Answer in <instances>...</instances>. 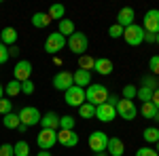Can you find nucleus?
Masks as SVG:
<instances>
[{
	"label": "nucleus",
	"instance_id": "obj_1",
	"mask_svg": "<svg viewBox=\"0 0 159 156\" xmlns=\"http://www.w3.org/2000/svg\"><path fill=\"white\" fill-rule=\"evenodd\" d=\"M108 95H110V91L104 84H89L87 91H85L87 103H91V106H96V108L102 106V103H106V101H108Z\"/></svg>",
	"mask_w": 159,
	"mask_h": 156
},
{
	"label": "nucleus",
	"instance_id": "obj_2",
	"mask_svg": "<svg viewBox=\"0 0 159 156\" xmlns=\"http://www.w3.org/2000/svg\"><path fill=\"white\" fill-rule=\"evenodd\" d=\"M68 48L72 51V53H76L79 57L81 55H85L87 53V47H89V38L85 36V32H74L72 36H68Z\"/></svg>",
	"mask_w": 159,
	"mask_h": 156
},
{
	"label": "nucleus",
	"instance_id": "obj_3",
	"mask_svg": "<svg viewBox=\"0 0 159 156\" xmlns=\"http://www.w3.org/2000/svg\"><path fill=\"white\" fill-rule=\"evenodd\" d=\"M144 34H147L144 27L138 25V23H134V25H129V27L123 30V40H125L129 47H138V44L144 42Z\"/></svg>",
	"mask_w": 159,
	"mask_h": 156
},
{
	"label": "nucleus",
	"instance_id": "obj_4",
	"mask_svg": "<svg viewBox=\"0 0 159 156\" xmlns=\"http://www.w3.org/2000/svg\"><path fill=\"white\" fill-rule=\"evenodd\" d=\"M19 120H21V124L25 127H34V124H40V118H43V114L38 112V108L34 106H24V108L19 110Z\"/></svg>",
	"mask_w": 159,
	"mask_h": 156
},
{
	"label": "nucleus",
	"instance_id": "obj_5",
	"mask_svg": "<svg viewBox=\"0 0 159 156\" xmlns=\"http://www.w3.org/2000/svg\"><path fill=\"white\" fill-rule=\"evenodd\" d=\"M64 99H66V103H68L70 108H81V106L85 103V89L72 84V86L64 93Z\"/></svg>",
	"mask_w": 159,
	"mask_h": 156
},
{
	"label": "nucleus",
	"instance_id": "obj_6",
	"mask_svg": "<svg viewBox=\"0 0 159 156\" xmlns=\"http://www.w3.org/2000/svg\"><path fill=\"white\" fill-rule=\"evenodd\" d=\"M87 145H89L96 154L106 152V145H108V135H106L104 131H93L91 135H89V139H87Z\"/></svg>",
	"mask_w": 159,
	"mask_h": 156
},
{
	"label": "nucleus",
	"instance_id": "obj_7",
	"mask_svg": "<svg viewBox=\"0 0 159 156\" xmlns=\"http://www.w3.org/2000/svg\"><path fill=\"white\" fill-rule=\"evenodd\" d=\"M66 42H68V38H64L60 32H53V34H49L47 40H45V51H47L49 55H55V53H60L61 48L66 47Z\"/></svg>",
	"mask_w": 159,
	"mask_h": 156
},
{
	"label": "nucleus",
	"instance_id": "obj_8",
	"mask_svg": "<svg viewBox=\"0 0 159 156\" xmlns=\"http://www.w3.org/2000/svg\"><path fill=\"white\" fill-rule=\"evenodd\" d=\"M142 27H144L147 34H159V11L157 9H151V11L144 13Z\"/></svg>",
	"mask_w": 159,
	"mask_h": 156
},
{
	"label": "nucleus",
	"instance_id": "obj_9",
	"mask_svg": "<svg viewBox=\"0 0 159 156\" xmlns=\"http://www.w3.org/2000/svg\"><path fill=\"white\" fill-rule=\"evenodd\" d=\"M34 72V68H32V63L28 59H21L15 63V68H13V76H15V80L17 82H25V80H30V76Z\"/></svg>",
	"mask_w": 159,
	"mask_h": 156
},
{
	"label": "nucleus",
	"instance_id": "obj_10",
	"mask_svg": "<svg viewBox=\"0 0 159 156\" xmlns=\"http://www.w3.org/2000/svg\"><path fill=\"white\" fill-rule=\"evenodd\" d=\"M36 144L40 150H51L53 145L57 144V131L51 129H40V133L36 135Z\"/></svg>",
	"mask_w": 159,
	"mask_h": 156
},
{
	"label": "nucleus",
	"instance_id": "obj_11",
	"mask_svg": "<svg viewBox=\"0 0 159 156\" xmlns=\"http://www.w3.org/2000/svg\"><path fill=\"white\" fill-rule=\"evenodd\" d=\"M117 114H119L123 120H134L136 114H138V108H136V103L132 99H119V103H117Z\"/></svg>",
	"mask_w": 159,
	"mask_h": 156
},
{
	"label": "nucleus",
	"instance_id": "obj_12",
	"mask_svg": "<svg viewBox=\"0 0 159 156\" xmlns=\"http://www.w3.org/2000/svg\"><path fill=\"white\" fill-rule=\"evenodd\" d=\"M74 84V78H72V72H68V70H61L53 76V86L57 89V91H68L70 86Z\"/></svg>",
	"mask_w": 159,
	"mask_h": 156
},
{
	"label": "nucleus",
	"instance_id": "obj_13",
	"mask_svg": "<svg viewBox=\"0 0 159 156\" xmlns=\"http://www.w3.org/2000/svg\"><path fill=\"white\" fill-rule=\"evenodd\" d=\"M96 118L102 120V122H110V120L117 118V108L110 106V103H102L96 108Z\"/></svg>",
	"mask_w": 159,
	"mask_h": 156
},
{
	"label": "nucleus",
	"instance_id": "obj_14",
	"mask_svg": "<svg viewBox=\"0 0 159 156\" xmlns=\"http://www.w3.org/2000/svg\"><path fill=\"white\" fill-rule=\"evenodd\" d=\"M134 17H136V13H134L132 6H123L121 11H119V15H117V23L125 30V27L134 25Z\"/></svg>",
	"mask_w": 159,
	"mask_h": 156
},
{
	"label": "nucleus",
	"instance_id": "obj_15",
	"mask_svg": "<svg viewBox=\"0 0 159 156\" xmlns=\"http://www.w3.org/2000/svg\"><path fill=\"white\" fill-rule=\"evenodd\" d=\"M57 144H61L64 148H74L79 144V135L74 131H57Z\"/></svg>",
	"mask_w": 159,
	"mask_h": 156
},
{
	"label": "nucleus",
	"instance_id": "obj_16",
	"mask_svg": "<svg viewBox=\"0 0 159 156\" xmlns=\"http://www.w3.org/2000/svg\"><path fill=\"white\" fill-rule=\"evenodd\" d=\"M40 127H43V129H51V131H57V129H60V114L47 112V114L40 118Z\"/></svg>",
	"mask_w": 159,
	"mask_h": 156
},
{
	"label": "nucleus",
	"instance_id": "obj_17",
	"mask_svg": "<svg viewBox=\"0 0 159 156\" xmlns=\"http://www.w3.org/2000/svg\"><path fill=\"white\" fill-rule=\"evenodd\" d=\"M106 152H108L110 156H123V154H125V144H123L119 137H108Z\"/></svg>",
	"mask_w": 159,
	"mask_h": 156
},
{
	"label": "nucleus",
	"instance_id": "obj_18",
	"mask_svg": "<svg viewBox=\"0 0 159 156\" xmlns=\"http://www.w3.org/2000/svg\"><path fill=\"white\" fill-rule=\"evenodd\" d=\"M93 70H96L98 74H102V76H108V74H112L115 65H112V61H110L108 57H100V59H96Z\"/></svg>",
	"mask_w": 159,
	"mask_h": 156
},
{
	"label": "nucleus",
	"instance_id": "obj_19",
	"mask_svg": "<svg viewBox=\"0 0 159 156\" xmlns=\"http://www.w3.org/2000/svg\"><path fill=\"white\" fill-rule=\"evenodd\" d=\"M0 40H2L4 47H15V42H17V30L15 27H4L0 32Z\"/></svg>",
	"mask_w": 159,
	"mask_h": 156
},
{
	"label": "nucleus",
	"instance_id": "obj_20",
	"mask_svg": "<svg viewBox=\"0 0 159 156\" xmlns=\"http://www.w3.org/2000/svg\"><path fill=\"white\" fill-rule=\"evenodd\" d=\"M72 78H74V84H76V86H81V89H85V84H91V72L81 70V68L72 74Z\"/></svg>",
	"mask_w": 159,
	"mask_h": 156
},
{
	"label": "nucleus",
	"instance_id": "obj_21",
	"mask_svg": "<svg viewBox=\"0 0 159 156\" xmlns=\"http://www.w3.org/2000/svg\"><path fill=\"white\" fill-rule=\"evenodd\" d=\"M47 15H49V19H57V21H61V19L66 17V6H64V4H51L49 11H47Z\"/></svg>",
	"mask_w": 159,
	"mask_h": 156
},
{
	"label": "nucleus",
	"instance_id": "obj_22",
	"mask_svg": "<svg viewBox=\"0 0 159 156\" xmlns=\"http://www.w3.org/2000/svg\"><path fill=\"white\" fill-rule=\"evenodd\" d=\"M49 23H51V19H49V15H47V13H34V15H32V25L38 27V30L47 27Z\"/></svg>",
	"mask_w": 159,
	"mask_h": 156
},
{
	"label": "nucleus",
	"instance_id": "obj_23",
	"mask_svg": "<svg viewBox=\"0 0 159 156\" xmlns=\"http://www.w3.org/2000/svg\"><path fill=\"white\" fill-rule=\"evenodd\" d=\"M13 154L15 156H30V144L25 139H19L17 144H13Z\"/></svg>",
	"mask_w": 159,
	"mask_h": 156
},
{
	"label": "nucleus",
	"instance_id": "obj_24",
	"mask_svg": "<svg viewBox=\"0 0 159 156\" xmlns=\"http://www.w3.org/2000/svg\"><path fill=\"white\" fill-rule=\"evenodd\" d=\"M57 32H60L61 36L66 38V36H72V34H74V32H76V30H74V23H72V21L64 17V19H61V21H60V30H57Z\"/></svg>",
	"mask_w": 159,
	"mask_h": 156
},
{
	"label": "nucleus",
	"instance_id": "obj_25",
	"mask_svg": "<svg viewBox=\"0 0 159 156\" xmlns=\"http://www.w3.org/2000/svg\"><path fill=\"white\" fill-rule=\"evenodd\" d=\"M142 137H144L147 144H157L159 141V129L157 127H148V129H144Z\"/></svg>",
	"mask_w": 159,
	"mask_h": 156
},
{
	"label": "nucleus",
	"instance_id": "obj_26",
	"mask_svg": "<svg viewBox=\"0 0 159 156\" xmlns=\"http://www.w3.org/2000/svg\"><path fill=\"white\" fill-rule=\"evenodd\" d=\"M93 65H96V59H93V57H91V55H81V57H79V68H81V70H87V72H91V70H93Z\"/></svg>",
	"mask_w": 159,
	"mask_h": 156
},
{
	"label": "nucleus",
	"instance_id": "obj_27",
	"mask_svg": "<svg viewBox=\"0 0 159 156\" xmlns=\"http://www.w3.org/2000/svg\"><path fill=\"white\" fill-rule=\"evenodd\" d=\"M2 124L7 127V129H17L19 124H21V120H19V116L17 114H7V116H2Z\"/></svg>",
	"mask_w": 159,
	"mask_h": 156
},
{
	"label": "nucleus",
	"instance_id": "obj_28",
	"mask_svg": "<svg viewBox=\"0 0 159 156\" xmlns=\"http://www.w3.org/2000/svg\"><path fill=\"white\" fill-rule=\"evenodd\" d=\"M4 93H7L9 97L19 95V93H21V82H17V80L13 78L11 82H7V86H4Z\"/></svg>",
	"mask_w": 159,
	"mask_h": 156
},
{
	"label": "nucleus",
	"instance_id": "obj_29",
	"mask_svg": "<svg viewBox=\"0 0 159 156\" xmlns=\"http://www.w3.org/2000/svg\"><path fill=\"white\" fill-rule=\"evenodd\" d=\"M159 110L155 108V106H153V101H147V103H142V108H140V114H142V116H144V118H155V114H157Z\"/></svg>",
	"mask_w": 159,
	"mask_h": 156
},
{
	"label": "nucleus",
	"instance_id": "obj_30",
	"mask_svg": "<svg viewBox=\"0 0 159 156\" xmlns=\"http://www.w3.org/2000/svg\"><path fill=\"white\" fill-rule=\"evenodd\" d=\"M79 114L83 116V118H96V106H91V103H83L81 108H79Z\"/></svg>",
	"mask_w": 159,
	"mask_h": 156
},
{
	"label": "nucleus",
	"instance_id": "obj_31",
	"mask_svg": "<svg viewBox=\"0 0 159 156\" xmlns=\"http://www.w3.org/2000/svg\"><path fill=\"white\" fill-rule=\"evenodd\" d=\"M60 129L61 131H74V118L70 116V114L60 116Z\"/></svg>",
	"mask_w": 159,
	"mask_h": 156
},
{
	"label": "nucleus",
	"instance_id": "obj_32",
	"mask_svg": "<svg viewBox=\"0 0 159 156\" xmlns=\"http://www.w3.org/2000/svg\"><path fill=\"white\" fill-rule=\"evenodd\" d=\"M136 97H138L142 103H147V101H151V99H153V91H151L148 86H140V89L136 91Z\"/></svg>",
	"mask_w": 159,
	"mask_h": 156
},
{
	"label": "nucleus",
	"instance_id": "obj_33",
	"mask_svg": "<svg viewBox=\"0 0 159 156\" xmlns=\"http://www.w3.org/2000/svg\"><path fill=\"white\" fill-rule=\"evenodd\" d=\"M13 112V101H9V99H0V114L2 116H7V114H11Z\"/></svg>",
	"mask_w": 159,
	"mask_h": 156
},
{
	"label": "nucleus",
	"instance_id": "obj_34",
	"mask_svg": "<svg viewBox=\"0 0 159 156\" xmlns=\"http://www.w3.org/2000/svg\"><path fill=\"white\" fill-rule=\"evenodd\" d=\"M136 91H138V89H136L134 84H125V86H123V99H132V101H134Z\"/></svg>",
	"mask_w": 159,
	"mask_h": 156
},
{
	"label": "nucleus",
	"instance_id": "obj_35",
	"mask_svg": "<svg viewBox=\"0 0 159 156\" xmlns=\"http://www.w3.org/2000/svg\"><path fill=\"white\" fill-rule=\"evenodd\" d=\"M148 68H151V74H157L159 76V55H153L148 59Z\"/></svg>",
	"mask_w": 159,
	"mask_h": 156
},
{
	"label": "nucleus",
	"instance_id": "obj_36",
	"mask_svg": "<svg viewBox=\"0 0 159 156\" xmlns=\"http://www.w3.org/2000/svg\"><path fill=\"white\" fill-rule=\"evenodd\" d=\"M108 36H110V38H119V36H123V27H121L119 23L110 25V27H108Z\"/></svg>",
	"mask_w": 159,
	"mask_h": 156
},
{
	"label": "nucleus",
	"instance_id": "obj_37",
	"mask_svg": "<svg viewBox=\"0 0 159 156\" xmlns=\"http://www.w3.org/2000/svg\"><path fill=\"white\" fill-rule=\"evenodd\" d=\"M9 59H11V57H9V47H4V44H2V40H0V65H2V63H7Z\"/></svg>",
	"mask_w": 159,
	"mask_h": 156
},
{
	"label": "nucleus",
	"instance_id": "obj_38",
	"mask_svg": "<svg viewBox=\"0 0 159 156\" xmlns=\"http://www.w3.org/2000/svg\"><path fill=\"white\" fill-rule=\"evenodd\" d=\"M21 93H25V95H32V93H34V82H32V80H25V82H21Z\"/></svg>",
	"mask_w": 159,
	"mask_h": 156
},
{
	"label": "nucleus",
	"instance_id": "obj_39",
	"mask_svg": "<svg viewBox=\"0 0 159 156\" xmlns=\"http://www.w3.org/2000/svg\"><path fill=\"white\" fill-rule=\"evenodd\" d=\"M136 156H159L153 148H140V150H136Z\"/></svg>",
	"mask_w": 159,
	"mask_h": 156
},
{
	"label": "nucleus",
	"instance_id": "obj_40",
	"mask_svg": "<svg viewBox=\"0 0 159 156\" xmlns=\"http://www.w3.org/2000/svg\"><path fill=\"white\" fill-rule=\"evenodd\" d=\"M0 156H15L13 154V144H2L0 145Z\"/></svg>",
	"mask_w": 159,
	"mask_h": 156
},
{
	"label": "nucleus",
	"instance_id": "obj_41",
	"mask_svg": "<svg viewBox=\"0 0 159 156\" xmlns=\"http://www.w3.org/2000/svg\"><path fill=\"white\" fill-rule=\"evenodd\" d=\"M142 86H148L151 91H155V89H157V80L151 78V76H147V78H142Z\"/></svg>",
	"mask_w": 159,
	"mask_h": 156
},
{
	"label": "nucleus",
	"instance_id": "obj_42",
	"mask_svg": "<svg viewBox=\"0 0 159 156\" xmlns=\"http://www.w3.org/2000/svg\"><path fill=\"white\" fill-rule=\"evenodd\" d=\"M151 101H153V106L159 110V86L155 89V91H153V99H151Z\"/></svg>",
	"mask_w": 159,
	"mask_h": 156
},
{
	"label": "nucleus",
	"instance_id": "obj_43",
	"mask_svg": "<svg viewBox=\"0 0 159 156\" xmlns=\"http://www.w3.org/2000/svg\"><path fill=\"white\" fill-rule=\"evenodd\" d=\"M19 55V47H9V57H17Z\"/></svg>",
	"mask_w": 159,
	"mask_h": 156
},
{
	"label": "nucleus",
	"instance_id": "obj_44",
	"mask_svg": "<svg viewBox=\"0 0 159 156\" xmlns=\"http://www.w3.org/2000/svg\"><path fill=\"white\" fill-rule=\"evenodd\" d=\"M106 103H110V106H115V108H117V103H119V97L108 95V101H106Z\"/></svg>",
	"mask_w": 159,
	"mask_h": 156
},
{
	"label": "nucleus",
	"instance_id": "obj_45",
	"mask_svg": "<svg viewBox=\"0 0 159 156\" xmlns=\"http://www.w3.org/2000/svg\"><path fill=\"white\" fill-rule=\"evenodd\" d=\"M144 42L153 44V42H155V34H144Z\"/></svg>",
	"mask_w": 159,
	"mask_h": 156
},
{
	"label": "nucleus",
	"instance_id": "obj_46",
	"mask_svg": "<svg viewBox=\"0 0 159 156\" xmlns=\"http://www.w3.org/2000/svg\"><path fill=\"white\" fill-rule=\"evenodd\" d=\"M17 131H19V133H25V131H28V127H25V124H19V127H17Z\"/></svg>",
	"mask_w": 159,
	"mask_h": 156
},
{
	"label": "nucleus",
	"instance_id": "obj_47",
	"mask_svg": "<svg viewBox=\"0 0 159 156\" xmlns=\"http://www.w3.org/2000/svg\"><path fill=\"white\" fill-rule=\"evenodd\" d=\"M36 156H51V152H49V150H43V152H38Z\"/></svg>",
	"mask_w": 159,
	"mask_h": 156
},
{
	"label": "nucleus",
	"instance_id": "obj_48",
	"mask_svg": "<svg viewBox=\"0 0 159 156\" xmlns=\"http://www.w3.org/2000/svg\"><path fill=\"white\" fill-rule=\"evenodd\" d=\"M2 95H4V86L0 84V99H2Z\"/></svg>",
	"mask_w": 159,
	"mask_h": 156
},
{
	"label": "nucleus",
	"instance_id": "obj_49",
	"mask_svg": "<svg viewBox=\"0 0 159 156\" xmlns=\"http://www.w3.org/2000/svg\"><path fill=\"white\" fill-rule=\"evenodd\" d=\"M155 42H157V44H159V34H155Z\"/></svg>",
	"mask_w": 159,
	"mask_h": 156
},
{
	"label": "nucleus",
	"instance_id": "obj_50",
	"mask_svg": "<svg viewBox=\"0 0 159 156\" xmlns=\"http://www.w3.org/2000/svg\"><path fill=\"white\" fill-rule=\"evenodd\" d=\"M153 120H157V122H159V112H157V114H155V118H153Z\"/></svg>",
	"mask_w": 159,
	"mask_h": 156
},
{
	"label": "nucleus",
	"instance_id": "obj_51",
	"mask_svg": "<svg viewBox=\"0 0 159 156\" xmlns=\"http://www.w3.org/2000/svg\"><path fill=\"white\" fill-rule=\"evenodd\" d=\"M155 145H157V148H155V152H157V154H159V141H157V144H155Z\"/></svg>",
	"mask_w": 159,
	"mask_h": 156
},
{
	"label": "nucleus",
	"instance_id": "obj_52",
	"mask_svg": "<svg viewBox=\"0 0 159 156\" xmlns=\"http://www.w3.org/2000/svg\"><path fill=\"white\" fill-rule=\"evenodd\" d=\"M96 156H106V154H104V152H100V154H96Z\"/></svg>",
	"mask_w": 159,
	"mask_h": 156
},
{
	"label": "nucleus",
	"instance_id": "obj_53",
	"mask_svg": "<svg viewBox=\"0 0 159 156\" xmlns=\"http://www.w3.org/2000/svg\"><path fill=\"white\" fill-rule=\"evenodd\" d=\"M157 129H159V127H157Z\"/></svg>",
	"mask_w": 159,
	"mask_h": 156
}]
</instances>
